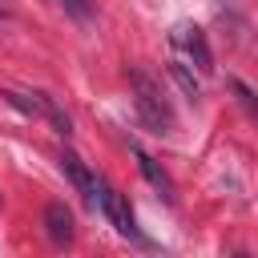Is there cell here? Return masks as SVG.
<instances>
[{"mask_svg": "<svg viewBox=\"0 0 258 258\" xmlns=\"http://www.w3.org/2000/svg\"><path fill=\"white\" fill-rule=\"evenodd\" d=\"M36 101H40V117H44L60 137H69V133H73V117L64 113V105H60L52 93H44V89H36Z\"/></svg>", "mask_w": 258, "mask_h": 258, "instance_id": "52a82bcc", "label": "cell"}, {"mask_svg": "<svg viewBox=\"0 0 258 258\" xmlns=\"http://www.w3.org/2000/svg\"><path fill=\"white\" fill-rule=\"evenodd\" d=\"M129 153L137 157V169L145 173V181H149V185H153V189H157V194L173 206V181H169V173H165V169H161V165H157V161H153V157H149L137 141H129Z\"/></svg>", "mask_w": 258, "mask_h": 258, "instance_id": "5b68a950", "label": "cell"}, {"mask_svg": "<svg viewBox=\"0 0 258 258\" xmlns=\"http://www.w3.org/2000/svg\"><path fill=\"white\" fill-rule=\"evenodd\" d=\"M169 77L177 81V89H181L189 101H198V97H202V85H198V77L189 73V64H185L181 56H173V60H169Z\"/></svg>", "mask_w": 258, "mask_h": 258, "instance_id": "ba28073f", "label": "cell"}, {"mask_svg": "<svg viewBox=\"0 0 258 258\" xmlns=\"http://www.w3.org/2000/svg\"><path fill=\"white\" fill-rule=\"evenodd\" d=\"M44 234L56 242V246H69L73 242V210L64 206V202H48L44 206Z\"/></svg>", "mask_w": 258, "mask_h": 258, "instance_id": "8992f818", "label": "cell"}, {"mask_svg": "<svg viewBox=\"0 0 258 258\" xmlns=\"http://www.w3.org/2000/svg\"><path fill=\"white\" fill-rule=\"evenodd\" d=\"M97 214H105L109 218V226L117 230V234H125V238H133V242H141L145 246V234L137 230V222H133V210H129V202H125V194H117L109 181H101L97 177Z\"/></svg>", "mask_w": 258, "mask_h": 258, "instance_id": "7a4b0ae2", "label": "cell"}, {"mask_svg": "<svg viewBox=\"0 0 258 258\" xmlns=\"http://www.w3.org/2000/svg\"><path fill=\"white\" fill-rule=\"evenodd\" d=\"M129 85H133V105H137L141 125H145L149 133H157V137H169V133H173V109H169L161 85H157L141 64L129 69Z\"/></svg>", "mask_w": 258, "mask_h": 258, "instance_id": "6da1fadb", "label": "cell"}, {"mask_svg": "<svg viewBox=\"0 0 258 258\" xmlns=\"http://www.w3.org/2000/svg\"><path fill=\"white\" fill-rule=\"evenodd\" d=\"M169 44L181 52V60L185 64H194L202 77H210L214 73V52H210V40H206V32L198 28V24H177L173 32H169Z\"/></svg>", "mask_w": 258, "mask_h": 258, "instance_id": "3957f363", "label": "cell"}, {"mask_svg": "<svg viewBox=\"0 0 258 258\" xmlns=\"http://www.w3.org/2000/svg\"><path fill=\"white\" fill-rule=\"evenodd\" d=\"M73 20H93V0H56Z\"/></svg>", "mask_w": 258, "mask_h": 258, "instance_id": "9c48e42d", "label": "cell"}, {"mask_svg": "<svg viewBox=\"0 0 258 258\" xmlns=\"http://www.w3.org/2000/svg\"><path fill=\"white\" fill-rule=\"evenodd\" d=\"M230 89L238 93V101H242L250 113H258V97H254V89H250V85H242V81H230Z\"/></svg>", "mask_w": 258, "mask_h": 258, "instance_id": "30bf717a", "label": "cell"}, {"mask_svg": "<svg viewBox=\"0 0 258 258\" xmlns=\"http://www.w3.org/2000/svg\"><path fill=\"white\" fill-rule=\"evenodd\" d=\"M60 169L69 173V181L77 185V194H81V198L97 210V177H93V169H89V165H85L73 149H64V153H60Z\"/></svg>", "mask_w": 258, "mask_h": 258, "instance_id": "277c9868", "label": "cell"}]
</instances>
